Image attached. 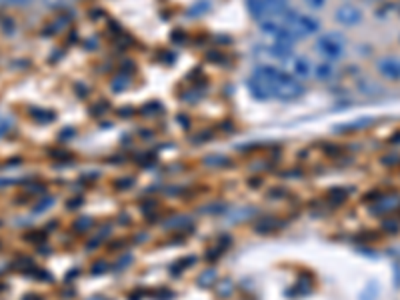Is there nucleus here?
Listing matches in <instances>:
<instances>
[{"mask_svg": "<svg viewBox=\"0 0 400 300\" xmlns=\"http://www.w3.org/2000/svg\"><path fill=\"white\" fill-rule=\"evenodd\" d=\"M246 89L257 100H283L290 103L304 94L302 82L290 77L286 70L264 65L252 70L246 80Z\"/></svg>", "mask_w": 400, "mask_h": 300, "instance_id": "1", "label": "nucleus"}, {"mask_svg": "<svg viewBox=\"0 0 400 300\" xmlns=\"http://www.w3.org/2000/svg\"><path fill=\"white\" fill-rule=\"evenodd\" d=\"M316 53L326 63H336L347 54V39L340 32H326L316 39Z\"/></svg>", "mask_w": 400, "mask_h": 300, "instance_id": "2", "label": "nucleus"}, {"mask_svg": "<svg viewBox=\"0 0 400 300\" xmlns=\"http://www.w3.org/2000/svg\"><path fill=\"white\" fill-rule=\"evenodd\" d=\"M246 8L257 20H262L288 11V0H246Z\"/></svg>", "mask_w": 400, "mask_h": 300, "instance_id": "3", "label": "nucleus"}, {"mask_svg": "<svg viewBox=\"0 0 400 300\" xmlns=\"http://www.w3.org/2000/svg\"><path fill=\"white\" fill-rule=\"evenodd\" d=\"M284 66H286V72L297 80H307L314 74V65L310 63L307 56H300V54H292L284 63Z\"/></svg>", "mask_w": 400, "mask_h": 300, "instance_id": "4", "label": "nucleus"}, {"mask_svg": "<svg viewBox=\"0 0 400 300\" xmlns=\"http://www.w3.org/2000/svg\"><path fill=\"white\" fill-rule=\"evenodd\" d=\"M335 20L342 27H356L362 22V11L354 4H342L336 8Z\"/></svg>", "mask_w": 400, "mask_h": 300, "instance_id": "5", "label": "nucleus"}, {"mask_svg": "<svg viewBox=\"0 0 400 300\" xmlns=\"http://www.w3.org/2000/svg\"><path fill=\"white\" fill-rule=\"evenodd\" d=\"M376 70L382 79L396 82L400 80V58L399 56H385L376 63Z\"/></svg>", "mask_w": 400, "mask_h": 300, "instance_id": "6", "label": "nucleus"}, {"mask_svg": "<svg viewBox=\"0 0 400 300\" xmlns=\"http://www.w3.org/2000/svg\"><path fill=\"white\" fill-rule=\"evenodd\" d=\"M314 77L321 80H330L335 79V68H333V63H321V65L314 66Z\"/></svg>", "mask_w": 400, "mask_h": 300, "instance_id": "7", "label": "nucleus"}, {"mask_svg": "<svg viewBox=\"0 0 400 300\" xmlns=\"http://www.w3.org/2000/svg\"><path fill=\"white\" fill-rule=\"evenodd\" d=\"M304 4L309 6L310 11H323L326 0H304Z\"/></svg>", "mask_w": 400, "mask_h": 300, "instance_id": "8", "label": "nucleus"}, {"mask_svg": "<svg viewBox=\"0 0 400 300\" xmlns=\"http://www.w3.org/2000/svg\"><path fill=\"white\" fill-rule=\"evenodd\" d=\"M30 0H0V4H26Z\"/></svg>", "mask_w": 400, "mask_h": 300, "instance_id": "9", "label": "nucleus"}]
</instances>
